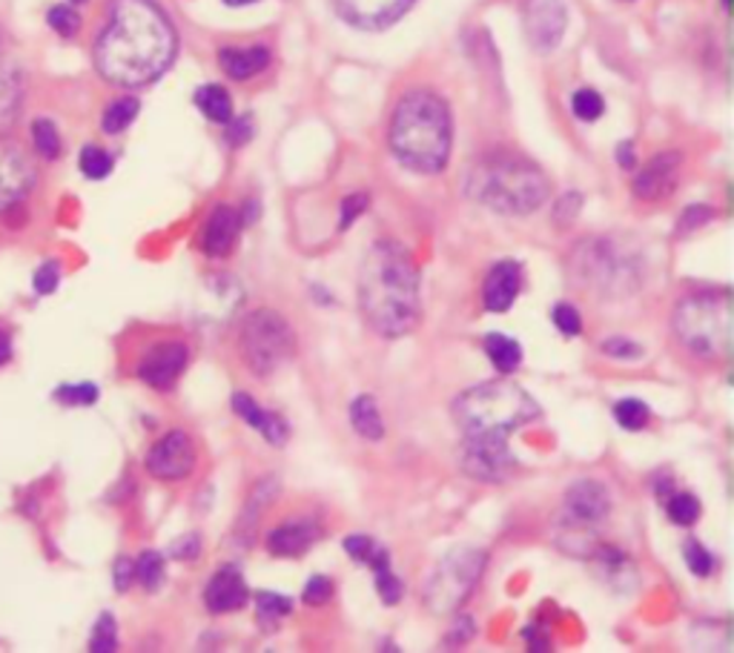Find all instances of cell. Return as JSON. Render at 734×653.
I'll return each instance as SVG.
<instances>
[{"instance_id":"obj_1","label":"cell","mask_w":734,"mask_h":653,"mask_svg":"<svg viewBox=\"0 0 734 653\" xmlns=\"http://www.w3.org/2000/svg\"><path fill=\"white\" fill-rule=\"evenodd\" d=\"M539 416L537 401L511 382H485L454 401L462 470L477 481H505L514 470L508 435Z\"/></svg>"},{"instance_id":"obj_2","label":"cell","mask_w":734,"mask_h":653,"mask_svg":"<svg viewBox=\"0 0 734 653\" xmlns=\"http://www.w3.org/2000/svg\"><path fill=\"white\" fill-rule=\"evenodd\" d=\"M175 30L152 0H115L95 44V67L109 83L147 86L170 69Z\"/></svg>"},{"instance_id":"obj_3","label":"cell","mask_w":734,"mask_h":653,"mask_svg":"<svg viewBox=\"0 0 734 653\" xmlns=\"http://www.w3.org/2000/svg\"><path fill=\"white\" fill-rule=\"evenodd\" d=\"M359 307L378 336L399 338L417 330L422 318L419 270L396 241H376L359 270Z\"/></svg>"},{"instance_id":"obj_4","label":"cell","mask_w":734,"mask_h":653,"mask_svg":"<svg viewBox=\"0 0 734 653\" xmlns=\"http://www.w3.org/2000/svg\"><path fill=\"white\" fill-rule=\"evenodd\" d=\"M451 109L436 92L410 90L401 95L387 136L391 152L401 166L422 175L442 173L451 159Z\"/></svg>"},{"instance_id":"obj_5","label":"cell","mask_w":734,"mask_h":653,"mask_svg":"<svg viewBox=\"0 0 734 653\" xmlns=\"http://www.w3.org/2000/svg\"><path fill=\"white\" fill-rule=\"evenodd\" d=\"M468 196L502 215H528L548 198V178L523 155L493 152L468 173Z\"/></svg>"},{"instance_id":"obj_6","label":"cell","mask_w":734,"mask_h":653,"mask_svg":"<svg viewBox=\"0 0 734 653\" xmlns=\"http://www.w3.org/2000/svg\"><path fill=\"white\" fill-rule=\"evenodd\" d=\"M674 333L700 359H726L732 350V301L729 295H689L674 310Z\"/></svg>"},{"instance_id":"obj_7","label":"cell","mask_w":734,"mask_h":653,"mask_svg":"<svg viewBox=\"0 0 734 653\" xmlns=\"http://www.w3.org/2000/svg\"><path fill=\"white\" fill-rule=\"evenodd\" d=\"M238 347H242V359L251 373L273 376L276 370H281L293 359L295 336L284 316H279L276 310H256L244 322Z\"/></svg>"},{"instance_id":"obj_8","label":"cell","mask_w":734,"mask_h":653,"mask_svg":"<svg viewBox=\"0 0 734 653\" xmlns=\"http://www.w3.org/2000/svg\"><path fill=\"white\" fill-rule=\"evenodd\" d=\"M485 568V553L474 548H456L433 568L424 585V608L431 614H456L474 594Z\"/></svg>"},{"instance_id":"obj_9","label":"cell","mask_w":734,"mask_h":653,"mask_svg":"<svg viewBox=\"0 0 734 653\" xmlns=\"http://www.w3.org/2000/svg\"><path fill=\"white\" fill-rule=\"evenodd\" d=\"M611 513V495L606 485L597 479H580L574 481L566 493V511H562V534L560 545L574 553L583 556V548H591L594 530Z\"/></svg>"},{"instance_id":"obj_10","label":"cell","mask_w":734,"mask_h":653,"mask_svg":"<svg viewBox=\"0 0 734 653\" xmlns=\"http://www.w3.org/2000/svg\"><path fill=\"white\" fill-rule=\"evenodd\" d=\"M196 442L184 430H170L164 439L152 444L147 453V470L161 481H182L196 467Z\"/></svg>"},{"instance_id":"obj_11","label":"cell","mask_w":734,"mask_h":653,"mask_svg":"<svg viewBox=\"0 0 734 653\" xmlns=\"http://www.w3.org/2000/svg\"><path fill=\"white\" fill-rule=\"evenodd\" d=\"M568 12L562 0H528L525 3V38L537 53H554L566 35Z\"/></svg>"},{"instance_id":"obj_12","label":"cell","mask_w":734,"mask_h":653,"mask_svg":"<svg viewBox=\"0 0 734 653\" xmlns=\"http://www.w3.org/2000/svg\"><path fill=\"white\" fill-rule=\"evenodd\" d=\"M35 187V166L12 141H0V212L12 210Z\"/></svg>"},{"instance_id":"obj_13","label":"cell","mask_w":734,"mask_h":653,"mask_svg":"<svg viewBox=\"0 0 734 653\" xmlns=\"http://www.w3.org/2000/svg\"><path fill=\"white\" fill-rule=\"evenodd\" d=\"M413 0H336V12L353 30L382 32L408 15Z\"/></svg>"},{"instance_id":"obj_14","label":"cell","mask_w":734,"mask_h":653,"mask_svg":"<svg viewBox=\"0 0 734 653\" xmlns=\"http://www.w3.org/2000/svg\"><path fill=\"white\" fill-rule=\"evenodd\" d=\"M189 350L184 341H161V345L150 347L144 359L138 361V378L155 390H167L178 382L184 370H187Z\"/></svg>"},{"instance_id":"obj_15","label":"cell","mask_w":734,"mask_h":653,"mask_svg":"<svg viewBox=\"0 0 734 653\" xmlns=\"http://www.w3.org/2000/svg\"><path fill=\"white\" fill-rule=\"evenodd\" d=\"M680 152H660L637 173L634 196L643 201H663L677 189L680 180Z\"/></svg>"},{"instance_id":"obj_16","label":"cell","mask_w":734,"mask_h":653,"mask_svg":"<svg viewBox=\"0 0 734 653\" xmlns=\"http://www.w3.org/2000/svg\"><path fill=\"white\" fill-rule=\"evenodd\" d=\"M247 599H251V591L235 564L219 568L205 587V605L212 614H230V610L244 608Z\"/></svg>"},{"instance_id":"obj_17","label":"cell","mask_w":734,"mask_h":653,"mask_svg":"<svg viewBox=\"0 0 734 653\" xmlns=\"http://www.w3.org/2000/svg\"><path fill=\"white\" fill-rule=\"evenodd\" d=\"M523 290V267L516 261H500L493 264L482 287V304L491 313H508L514 307L516 295Z\"/></svg>"},{"instance_id":"obj_18","label":"cell","mask_w":734,"mask_h":653,"mask_svg":"<svg viewBox=\"0 0 734 653\" xmlns=\"http://www.w3.org/2000/svg\"><path fill=\"white\" fill-rule=\"evenodd\" d=\"M242 215L238 210L228 207V203H219L215 210L210 212L205 224V238H201V249H205L207 256L221 258L228 256L230 249H233L235 238H238V230H242Z\"/></svg>"},{"instance_id":"obj_19","label":"cell","mask_w":734,"mask_h":653,"mask_svg":"<svg viewBox=\"0 0 734 653\" xmlns=\"http://www.w3.org/2000/svg\"><path fill=\"white\" fill-rule=\"evenodd\" d=\"M219 67L233 81H247L270 67V49L267 46H224L219 53Z\"/></svg>"},{"instance_id":"obj_20","label":"cell","mask_w":734,"mask_h":653,"mask_svg":"<svg viewBox=\"0 0 734 653\" xmlns=\"http://www.w3.org/2000/svg\"><path fill=\"white\" fill-rule=\"evenodd\" d=\"M233 410L238 416H242V419L247 421L251 428H256L258 433L265 435V439L270 444H284V442H288V435H290L288 421L281 419V416L267 413V410H261V405H258L256 398L244 396V393H235V396H233Z\"/></svg>"},{"instance_id":"obj_21","label":"cell","mask_w":734,"mask_h":653,"mask_svg":"<svg viewBox=\"0 0 734 653\" xmlns=\"http://www.w3.org/2000/svg\"><path fill=\"white\" fill-rule=\"evenodd\" d=\"M318 539V527L313 522H288L267 534V550L273 556H302Z\"/></svg>"},{"instance_id":"obj_22","label":"cell","mask_w":734,"mask_h":653,"mask_svg":"<svg viewBox=\"0 0 734 653\" xmlns=\"http://www.w3.org/2000/svg\"><path fill=\"white\" fill-rule=\"evenodd\" d=\"M23 104V75L18 67H0V132L12 127Z\"/></svg>"},{"instance_id":"obj_23","label":"cell","mask_w":734,"mask_h":653,"mask_svg":"<svg viewBox=\"0 0 734 653\" xmlns=\"http://www.w3.org/2000/svg\"><path fill=\"white\" fill-rule=\"evenodd\" d=\"M350 424H353V430H357L362 439L378 442V439L385 435V421H382V413H378L376 398L373 396L353 398V405H350Z\"/></svg>"},{"instance_id":"obj_24","label":"cell","mask_w":734,"mask_h":653,"mask_svg":"<svg viewBox=\"0 0 734 653\" xmlns=\"http://www.w3.org/2000/svg\"><path fill=\"white\" fill-rule=\"evenodd\" d=\"M485 353L491 359V364L500 373H514L520 364H523V347L516 345V338L502 336V333H491L485 336Z\"/></svg>"},{"instance_id":"obj_25","label":"cell","mask_w":734,"mask_h":653,"mask_svg":"<svg viewBox=\"0 0 734 653\" xmlns=\"http://www.w3.org/2000/svg\"><path fill=\"white\" fill-rule=\"evenodd\" d=\"M196 106L212 124H230V118H233V98H230V92L224 86H219V83L201 86L196 92Z\"/></svg>"},{"instance_id":"obj_26","label":"cell","mask_w":734,"mask_h":653,"mask_svg":"<svg viewBox=\"0 0 734 653\" xmlns=\"http://www.w3.org/2000/svg\"><path fill=\"white\" fill-rule=\"evenodd\" d=\"M138 113H141L138 98H118L104 109L101 127H104L106 136H118V132H124V129L138 118Z\"/></svg>"},{"instance_id":"obj_27","label":"cell","mask_w":734,"mask_h":653,"mask_svg":"<svg viewBox=\"0 0 734 653\" xmlns=\"http://www.w3.org/2000/svg\"><path fill=\"white\" fill-rule=\"evenodd\" d=\"M32 143H35V152L40 159L55 161L61 155V136H58V127L49 118H38L32 124Z\"/></svg>"},{"instance_id":"obj_28","label":"cell","mask_w":734,"mask_h":653,"mask_svg":"<svg viewBox=\"0 0 734 653\" xmlns=\"http://www.w3.org/2000/svg\"><path fill=\"white\" fill-rule=\"evenodd\" d=\"M651 419V410L640 398H622L614 405V421L626 430H643Z\"/></svg>"},{"instance_id":"obj_29","label":"cell","mask_w":734,"mask_h":653,"mask_svg":"<svg viewBox=\"0 0 734 653\" xmlns=\"http://www.w3.org/2000/svg\"><path fill=\"white\" fill-rule=\"evenodd\" d=\"M136 579L144 585V591H159L161 582H164V556L155 553V550H147V553L138 556L136 562Z\"/></svg>"},{"instance_id":"obj_30","label":"cell","mask_w":734,"mask_h":653,"mask_svg":"<svg viewBox=\"0 0 734 653\" xmlns=\"http://www.w3.org/2000/svg\"><path fill=\"white\" fill-rule=\"evenodd\" d=\"M666 513L674 525L689 527L700 518V502H697V495L691 493H672L666 499Z\"/></svg>"},{"instance_id":"obj_31","label":"cell","mask_w":734,"mask_h":653,"mask_svg":"<svg viewBox=\"0 0 734 653\" xmlns=\"http://www.w3.org/2000/svg\"><path fill=\"white\" fill-rule=\"evenodd\" d=\"M78 164H81V173H84L90 180H104L106 175L113 173V155L106 150H101V147H95V143H90V147L81 150Z\"/></svg>"},{"instance_id":"obj_32","label":"cell","mask_w":734,"mask_h":653,"mask_svg":"<svg viewBox=\"0 0 734 653\" xmlns=\"http://www.w3.org/2000/svg\"><path fill=\"white\" fill-rule=\"evenodd\" d=\"M571 113L576 115L580 120H585V124H591V120H599L603 118V113H606V101H603V95H599L597 90H576L574 95H571Z\"/></svg>"},{"instance_id":"obj_33","label":"cell","mask_w":734,"mask_h":653,"mask_svg":"<svg viewBox=\"0 0 734 653\" xmlns=\"http://www.w3.org/2000/svg\"><path fill=\"white\" fill-rule=\"evenodd\" d=\"M341 548L348 550V553L353 556L357 562L371 564V568L378 562V559H385V556H391L385 548H382V545H378L376 539H371V536H362V534L348 536V539L341 541Z\"/></svg>"},{"instance_id":"obj_34","label":"cell","mask_w":734,"mask_h":653,"mask_svg":"<svg viewBox=\"0 0 734 653\" xmlns=\"http://www.w3.org/2000/svg\"><path fill=\"white\" fill-rule=\"evenodd\" d=\"M118 648V625H115L113 614H101V619L92 628L90 637V651L95 653H109Z\"/></svg>"},{"instance_id":"obj_35","label":"cell","mask_w":734,"mask_h":653,"mask_svg":"<svg viewBox=\"0 0 734 653\" xmlns=\"http://www.w3.org/2000/svg\"><path fill=\"white\" fill-rule=\"evenodd\" d=\"M55 398L67 407H90L98 401V387H95L92 382L61 384V387L55 390Z\"/></svg>"},{"instance_id":"obj_36","label":"cell","mask_w":734,"mask_h":653,"mask_svg":"<svg viewBox=\"0 0 734 653\" xmlns=\"http://www.w3.org/2000/svg\"><path fill=\"white\" fill-rule=\"evenodd\" d=\"M256 608L261 619H281V616H290L293 610V602L288 596L273 594V591H258L256 594Z\"/></svg>"},{"instance_id":"obj_37","label":"cell","mask_w":734,"mask_h":653,"mask_svg":"<svg viewBox=\"0 0 734 653\" xmlns=\"http://www.w3.org/2000/svg\"><path fill=\"white\" fill-rule=\"evenodd\" d=\"M49 26H53L61 38H72L81 30V15H78L72 7H53L49 9V15H46Z\"/></svg>"},{"instance_id":"obj_38","label":"cell","mask_w":734,"mask_h":653,"mask_svg":"<svg viewBox=\"0 0 734 653\" xmlns=\"http://www.w3.org/2000/svg\"><path fill=\"white\" fill-rule=\"evenodd\" d=\"M551 322L557 324V330L562 333V336H580L583 333V318H580V310L574 307V304H557L551 313Z\"/></svg>"},{"instance_id":"obj_39","label":"cell","mask_w":734,"mask_h":653,"mask_svg":"<svg viewBox=\"0 0 734 653\" xmlns=\"http://www.w3.org/2000/svg\"><path fill=\"white\" fill-rule=\"evenodd\" d=\"M683 559H686V564H689V571L695 573V576H709V573L714 571L712 553H709L700 541H686Z\"/></svg>"},{"instance_id":"obj_40","label":"cell","mask_w":734,"mask_h":653,"mask_svg":"<svg viewBox=\"0 0 734 653\" xmlns=\"http://www.w3.org/2000/svg\"><path fill=\"white\" fill-rule=\"evenodd\" d=\"M368 207H371V198L364 196V193H353V196L345 198V201H341V210H339V233L350 230L353 221H357V218L362 215Z\"/></svg>"},{"instance_id":"obj_41","label":"cell","mask_w":734,"mask_h":653,"mask_svg":"<svg viewBox=\"0 0 734 653\" xmlns=\"http://www.w3.org/2000/svg\"><path fill=\"white\" fill-rule=\"evenodd\" d=\"M58 281H61V267H58V261L40 264L38 272L32 276V287H35V293L38 295L55 293V290H58Z\"/></svg>"},{"instance_id":"obj_42","label":"cell","mask_w":734,"mask_h":653,"mask_svg":"<svg viewBox=\"0 0 734 653\" xmlns=\"http://www.w3.org/2000/svg\"><path fill=\"white\" fill-rule=\"evenodd\" d=\"M330 596H334V582L327 576H313L307 585H304V605H313V608H318V605H327L330 602Z\"/></svg>"},{"instance_id":"obj_43","label":"cell","mask_w":734,"mask_h":653,"mask_svg":"<svg viewBox=\"0 0 734 653\" xmlns=\"http://www.w3.org/2000/svg\"><path fill=\"white\" fill-rule=\"evenodd\" d=\"M373 576H376V591H378V596H382V602H385V605H396V602L401 599V591H405L399 576H396L391 568L373 573Z\"/></svg>"},{"instance_id":"obj_44","label":"cell","mask_w":734,"mask_h":653,"mask_svg":"<svg viewBox=\"0 0 734 653\" xmlns=\"http://www.w3.org/2000/svg\"><path fill=\"white\" fill-rule=\"evenodd\" d=\"M714 218V212L709 210V207H703V203H695V207H689V210L683 212L680 224H677V233L686 235V233H695V230H700L703 224H709Z\"/></svg>"},{"instance_id":"obj_45","label":"cell","mask_w":734,"mask_h":653,"mask_svg":"<svg viewBox=\"0 0 734 653\" xmlns=\"http://www.w3.org/2000/svg\"><path fill=\"white\" fill-rule=\"evenodd\" d=\"M603 353L611 355V359L631 361V359H640V355H643V347L634 345L631 338H606V345H603Z\"/></svg>"},{"instance_id":"obj_46","label":"cell","mask_w":734,"mask_h":653,"mask_svg":"<svg viewBox=\"0 0 734 653\" xmlns=\"http://www.w3.org/2000/svg\"><path fill=\"white\" fill-rule=\"evenodd\" d=\"M253 118L251 115H242V118H230L228 124V143L230 147H244V143L253 138Z\"/></svg>"},{"instance_id":"obj_47","label":"cell","mask_w":734,"mask_h":653,"mask_svg":"<svg viewBox=\"0 0 734 653\" xmlns=\"http://www.w3.org/2000/svg\"><path fill=\"white\" fill-rule=\"evenodd\" d=\"M201 553V539L196 534H187L184 539H175L170 545V556L173 559H182V562H193L196 556Z\"/></svg>"},{"instance_id":"obj_48","label":"cell","mask_w":734,"mask_h":653,"mask_svg":"<svg viewBox=\"0 0 734 653\" xmlns=\"http://www.w3.org/2000/svg\"><path fill=\"white\" fill-rule=\"evenodd\" d=\"M580 203H583V198L576 196V193H568V196H562L560 203L554 207V218H557L560 224H571L576 218V212H580Z\"/></svg>"},{"instance_id":"obj_49","label":"cell","mask_w":734,"mask_h":653,"mask_svg":"<svg viewBox=\"0 0 734 653\" xmlns=\"http://www.w3.org/2000/svg\"><path fill=\"white\" fill-rule=\"evenodd\" d=\"M113 582L118 591H129V585L136 582V562L132 559H127V556H121L118 562H115V571H113Z\"/></svg>"},{"instance_id":"obj_50","label":"cell","mask_w":734,"mask_h":653,"mask_svg":"<svg viewBox=\"0 0 734 653\" xmlns=\"http://www.w3.org/2000/svg\"><path fill=\"white\" fill-rule=\"evenodd\" d=\"M617 164H620L622 170H631V166L637 164L634 143H631V141H622L620 147H617Z\"/></svg>"},{"instance_id":"obj_51","label":"cell","mask_w":734,"mask_h":653,"mask_svg":"<svg viewBox=\"0 0 734 653\" xmlns=\"http://www.w3.org/2000/svg\"><path fill=\"white\" fill-rule=\"evenodd\" d=\"M9 355H12V338H9V333L0 327V364H7Z\"/></svg>"},{"instance_id":"obj_52","label":"cell","mask_w":734,"mask_h":653,"mask_svg":"<svg viewBox=\"0 0 734 653\" xmlns=\"http://www.w3.org/2000/svg\"><path fill=\"white\" fill-rule=\"evenodd\" d=\"M224 3H228V7H233V9H242V7H251V3H256V0H224Z\"/></svg>"},{"instance_id":"obj_53","label":"cell","mask_w":734,"mask_h":653,"mask_svg":"<svg viewBox=\"0 0 734 653\" xmlns=\"http://www.w3.org/2000/svg\"><path fill=\"white\" fill-rule=\"evenodd\" d=\"M72 3H84V0H72Z\"/></svg>"}]
</instances>
